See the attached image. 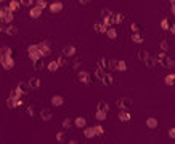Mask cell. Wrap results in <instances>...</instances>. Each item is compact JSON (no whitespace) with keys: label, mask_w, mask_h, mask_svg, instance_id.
<instances>
[{"label":"cell","mask_w":175,"mask_h":144,"mask_svg":"<svg viewBox=\"0 0 175 144\" xmlns=\"http://www.w3.org/2000/svg\"><path fill=\"white\" fill-rule=\"evenodd\" d=\"M97 119H98V120H105V119H106V112L97 111Z\"/></svg>","instance_id":"b9f144b4"},{"label":"cell","mask_w":175,"mask_h":144,"mask_svg":"<svg viewBox=\"0 0 175 144\" xmlns=\"http://www.w3.org/2000/svg\"><path fill=\"white\" fill-rule=\"evenodd\" d=\"M0 2H5V0H0Z\"/></svg>","instance_id":"680465c9"},{"label":"cell","mask_w":175,"mask_h":144,"mask_svg":"<svg viewBox=\"0 0 175 144\" xmlns=\"http://www.w3.org/2000/svg\"><path fill=\"white\" fill-rule=\"evenodd\" d=\"M79 80H81L82 83L89 85L90 83V74L87 71H81V72H79Z\"/></svg>","instance_id":"7c38bea8"},{"label":"cell","mask_w":175,"mask_h":144,"mask_svg":"<svg viewBox=\"0 0 175 144\" xmlns=\"http://www.w3.org/2000/svg\"><path fill=\"white\" fill-rule=\"evenodd\" d=\"M74 125L77 127V128H85V125H87V120L83 119V117H75V120H74Z\"/></svg>","instance_id":"2e32d148"},{"label":"cell","mask_w":175,"mask_h":144,"mask_svg":"<svg viewBox=\"0 0 175 144\" xmlns=\"http://www.w3.org/2000/svg\"><path fill=\"white\" fill-rule=\"evenodd\" d=\"M27 83H29V88H34V90H37V88L42 85V80L39 79V77H32V79L27 82Z\"/></svg>","instance_id":"4fadbf2b"},{"label":"cell","mask_w":175,"mask_h":144,"mask_svg":"<svg viewBox=\"0 0 175 144\" xmlns=\"http://www.w3.org/2000/svg\"><path fill=\"white\" fill-rule=\"evenodd\" d=\"M174 82H175V74H170V75L165 77V83H167V85H172Z\"/></svg>","instance_id":"8d00e7d4"},{"label":"cell","mask_w":175,"mask_h":144,"mask_svg":"<svg viewBox=\"0 0 175 144\" xmlns=\"http://www.w3.org/2000/svg\"><path fill=\"white\" fill-rule=\"evenodd\" d=\"M95 30H97V32H106V30H108V29H106V27L105 26H103V22H101V24H95Z\"/></svg>","instance_id":"d590c367"},{"label":"cell","mask_w":175,"mask_h":144,"mask_svg":"<svg viewBox=\"0 0 175 144\" xmlns=\"http://www.w3.org/2000/svg\"><path fill=\"white\" fill-rule=\"evenodd\" d=\"M145 64H146V66H148V67H154V66H156V64H157V61H156V59H154V58H153V56H151V54H149V58H148V59H146V61H145Z\"/></svg>","instance_id":"484cf974"},{"label":"cell","mask_w":175,"mask_h":144,"mask_svg":"<svg viewBox=\"0 0 175 144\" xmlns=\"http://www.w3.org/2000/svg\"><path fill=\"white\" fill-rule=\"evenodd\" d=\"M69 144H79V143L75 141V139H72V141H69Z\"/></svg>","instance_id":"6f0895ef"},{"label":"cell","mask_w":175,"mask_h":144,"mask_svg":"<svg viewBox=\"0 0 175 144\" xmlns=\"http://www.w3.org/2000/svg\"><path fill=\"white\" fill-rule=\"evenodd\" d=\"M130 119H132V114H130L129 111H121L119 112V120H121V122H129Z\"/></svg>","instance_id":"5bb4252c"},{"label":"cell","mask_w":175,"mask_h":144,"mask_svg":"<svg viewBox=\"0 0 175 144\" xmlns=\"http://www.w3.org/2000/svg\"><path fill=\"white\" fill-rule=\"evenodd\" d=\"M109 66H111V69H116V66H117V61H109Z\"/></svg>","instance_id":"681fc988"},{"label":"cell","mask_w":175,"mask_h":144,"mask_svg":"<svg viewBox=\"0 0 175 144\" xmlns=\"http://www.w3.org/2000/svg\"><path fill=\"white\" fill-rule=\"evenodd\" d=\"M169 136L172 139H175V128H170V130H169Z\"/></svg>","instance_id":"7dc6e473"},{"label":"cell","mask_w":175,"mask_h":144,"mask_svg":"<svg viewBox=\"0 0 175 144\" xmlns=\"http://www.w3.org/2000/svg\"><path fill=\"white\" fill-rule=\"evenodd\" d=\"M101 82L105 85H113L114 83V79H113V75H109V74H105V75H103V79H101Z\"/></svg>","instance_id":"d6986e66"},{"label":"cell","mask_w":175,"mask_h":144,"mask_svg":"<svg viewBox=\"0 0 175 144\" xmlns=\"http://www.w3.org/2000/svg\"><path fill=\"white\" fill-rule=\"evenodd\" d=\"M0 18H2V22H5V24H7V22H11V21H13V11H10L8 10V7H7V8H2V10H0Z\"/></svg>","instance_id":"3957f363"},{"label":"cell","mask_w":175,"mask_h":144,"mask_svg":"<svg viewBox=\"0 0 175 144\" xmlns=\"http://www.w3.org/2000/svg\"><path fill=\"white\" fill-rule=\"evenodd\" d=\"M146 125H148V128H157V119L149 117L148 120H146Z\"/></svg>","instance_id":"7402d4cb"},{"label":"cell","mask_w":175,"mask_h":144,"mask_svg":"<svg viewBox=\"0 0 175 144\" xmlns=\"http://www.w3.org/2000/svg\"><path fill=\"white\" fill-rule=\"evenodd\" d=\"M117 107L119 109H122V111H124V109H129L130 106H132V99H129V98H121V99H117Z\"/></svg>","instance_id":"5b68a950"},{"label":"cell","mask_w":175,"mask_h":144,"mask_svg":"<svg viewBox=\"0 0 175 144\" xmlns=\"http://www.w3.org/2000/svg\"><path fill=\"white\" fill-rule=\"evenodd\" d=\"M0 64H2V67L5 69V71H11V69L15 67V59L13 58H3V59H0Z\"/></svg>","instance_id":"277c9868"},{"label":"cell","mask_w":175,"mask_h":144,"mask_svg":"<svg viewBox=\"0 0 175 144\" xmlns=\"http://www.w3.org/2000/svg\"><path fill=\"white\" fill-rule=\"evenodd\" d=\"M103 75H105V71H103V69H100V67H98L97 69V72H95V77H97V79H103Z\"/></svg>","instance_id":"f35d334b"},{"label":"cell","mask_w":175,"mask_h":144,"mask_svg":"<svg viewBox=\"0 0 175 144\" xmlns=\"http://www.w3.org/2000/svg\"><path fill=\"white\" fill-rule=\"evenodd\" d=\"M98 111H101V112H106V114H108V111H109V106H108V103H106V101H100V103H98Z\"/></svg>","instance_id":"ffe728a7"},{"label":"cell","mask_w":175,"mask_h":144,"mask_svg":"<svg viewBox=\"0 0 175 144\" xmlns=\"http://www.w3.org/2000/svg\"><path fill=\"white\" fill-rule=\"evenodd\" d=\"M83 135H85L87 138H93V136H95V130H93V128H85V130H83Z\"/></svg>","instance_id":"f1b7e54d"},{"label":"cell","mask_w":175,"mask_h":144,"mask_svg":"<svg viewBox=\"0 0 175 144\" xmlns=\"http://www.w3.org/2000/svg\"><path fill=\"white\" fill-rule=\"evenodd\" d=\"M161 48H162V51H167V50L170 48V45L167 43V40H162L161 42Z\"/></svg>","instance_id":"60d3db41"},{"label":"cell","mask_w":175,"mask_h":144,"mask_svg":"<svg viewBox=\"0 0 175 144\" xmlns=\"http://www.w3.org/2000/svg\"><path fill=\"white\" fill-rule=\"evenodd\" d=\"M98 67L103 69V71L108 67V59H106L105 56H100V59H98Z\"/></svg>","instance_id":"44dd1931"},{"label":"cell","mask_w":175,"mask_h":144,"mask_svg":"<svg viewBox=\"0 0 175 144\" xmlns=\"http://www.w3.org/2000/svg\"><path fill=\"white\" fill-rule=\"evenodd\" d=\"M48 8H50V11L51 13H59V11L63 10V3L61 2H51V3H48Z\"/></svg>","instance_id":"52a82bcc"},{"label":"cell","mask_w":175,"mask_h":144,"mask_svg":"<svg viewBox=\"0 0 175 144\" xmlns=\"http://www.w3.org/2000/svg\"><path fill=\"white\" fill-rule=\"evenodd\" d=\"M93 130H95V135H103V133H105V128L100 127V125H98V127H95Z\"/></svg>","instance_id":"7bdbcfd3"},{"label":"cell","mask_w":175,"mask_h":144,"mask_svg":"<svg viewBox=\"0 0 175 144\" xmlns=\"http://www.w3.org/2000/svg\"><path fill=\"white\" fill-rule=\"evenodd\" d=\"M35 7H39V8H45V7H48V3L45 2V0H35Z\"/></svg>","instance_id":"d6a6232c"},{"label":"cell","mask_w":175,"mask_h":144,"mask_svg":"<svg viewBox=\"0 0 175 144\" xmlns=\"http://www.w3.org/2000/svg\"><path fill=\"white\" fill-rule=\"evenodd\" d=\"M19 104H21V101H19V99H15V98H8V101H7V106H8L10 109L18 107Z\"/></svg>","instance_id":"e0dca14e"},{"label":"cell","mask_w":175,"mask_h":144,"mask_svg":"<svg viewBox=\"0 0 175 144\" xmlns=\"http://www.w3.org/2000/svg\"><path fill=\"white\" fill-rule=\"evenodd\" d=\"M56 63H58V66H61V64H64V63H66V56H64V54H61V56L58 58Z\"/></svg>","instance_id":"bcb514c9"},{"label":"cell","mask_w":175,"mask_h":144,"mask_svg":"<svg viewBox=\"0 0 175 144\" xmlns=\"http://www.w3.org/2000/svg\"><path fill=\"white\" fill-rule=\"evenodd\" d=\"M40 117H42V120L48 122V120L53 119V112H51L50 109H42V111H40Z\"/></svg>","instance_id":"8fae6325"},{"label":"cell","mask_w":175,"mask_h":144,"mask_svg":"<svg viewBox=\"0 0 175 144\" xmlns=\"http://www.w3.org/2000/svg\"><path fill=\"white\" fill-rule=\"evenodd\" d=\"M75 53H77V48H75L74 45H66L64 48H63V54H64L66 58H71V56H74Z\"/></svg>","instance_id":"8992f818"},{"label":"cell","mask_w":175,"mask_h":144,"mask_svg":"<svg viewBox=\"0 0 175 144\" xmlns=\"http://www.w3.org/2000/svg\"><path fill=\"white\" fill-rule=\"evenodd\" d=\"M106 35H108L109 38H116V37H117V30L113 29V27H109V29L106 30Z\"/></svg>","instance_id":"4316f807"},{"label":"cell","mask_w":175,"mask_h":144,"mask_svg":"<svg viewBox=\"0 0 175 144\" xmlns=\"http://www.w3.org/2000/svg\"><path fill=\"white\" fill-rule=\"evenodd\" d=\"M27 114H29V115H34V109H32V107H31V106H29V107H27Z\"/></svg>","instance_id":"f907efd6"},{"label":"cell","mask_w":175,"mask_h":144,"mask_svg":"<svg viewBox=\"0 0 175 144\" xmlns=\"http://www.w3.org/2000/svg\"><path fill=\"white\" fill-rule=\"evenodd\" d=\"M56 141H58V143H63V141H64V131H58Z\"/></svg>","instance_id":"ab89813d"},{"label":"cell","mask_w":175,"mask_h":144,"mask_svg":"<svg viewBox=\"0 0 175 144\" xmlns=\"http://www.w3.org/2000/svg\"><path fill=\"white\" fill-rule=\"evenodd\" d=\"M18 90L24 95V93H27V90H29V83H26V82H21V83L18 85Z\"/></svg>","instance_id":"cb8c5ba5"},{"label":"cell","mask_w":175,"mask_h":144,"mask_svg":"<svg viewBox=\"0 0 175 144\" xmlns=\"http://www.w3.org/2000/svg\"><path fill=\"white\" fill-rule=\"evenodd\" d=\"M71 125H72V122H71L69 119H64V120H63V128H69Z\"/></svg>","instance_id":"f6af8a7d"},{"label":"cell","mask_w":175,"mask_h":144,"mask_svg":"<svg viewBox=\"0 0 175 144\" xmlns=\"http://www.w3.org/2000/svg\"><path fill=\"white\" fill-rule=\"evenodd\" d=\"M169 30H170L172 34H175V24H172V26H170V29H169Z\"/></svg>","instance_id":"f5cc1de1"},{"label":"cell","mask_w":175,"mask_h":144,"mask_svg":"<svg viewBox=\"0 0 175 144\" xmlns=\"http://www.w3.org/2000/svg\"><path fill=\"white\" fill-rule=\"evenodd\" d=\"M63 104H64V98H63L61 95H55L53 98H51V106L59 107V106H63Z\"/></svg>","instance_id":"9c48e42d"},{"label":"cell","mask_w":175,"mask_h":144,"mask_svg":"<svg viewBox=\"0 0 175 144\" xmlns=\"http://www.w3.org/2000/svg\"><path fill=\"white\" fill-rule=\"evenodd\" d=\"M170 11H172V14H175V7H170Z\"/></svg>","instance_id":"9f6ffc18"},{"label":"cell","mask_w":175,"mask_h":144,"mask_svg":"<svg viewBox=\"0 0 175 144\" xmlns=\"http://www.w3.org/2000/svg\"><path fill=\"white\" fill-rule=\"evenodd\" d=\"M161 27H162V29H164V30H169V29H170V24H169V21H167L165 18L162 19V21H161Z\"/></svg>","instance_id":"74e56055"},{"label":"cell","mask_w":175,"mask_h":144,"mask_svg":"<svg viewBox=\"0 0 175 144\" xmlns=\"http://www.w3.org/2000/svg\"><path fill=\"white\" fill-rule=\"evenodd\" d=\"M156 61H157V64L164 66V67H172V66H174V61L170 59L169 56H167L165 51H161V53H159L157 58H156Z\"/></svg>","instance_id":"6da1fadb"},{"label":"cell","mask_w":175,"mask_h":144,"mask_svg":"<svg viewBox=\"0 0 175 144\" xmlns=\"http://www.w3.org/2000/svg\"><path fill=\"white\" fill-rule=\"evenodd\" d=\"M132 40L135 42V43H141V42H143V35H140V34H133Z\"/></svg>","instance_id":"836d02e7"},{"label":"cell","mask_w":175,"mask_h":144,"mask_svg":"<svg viewBox=\"0 0 175 144\" xmlns=\"http://www.w3.org/2000/svg\"><path fill=\"white\" fill-rule=\"evenodd\" d=\"M79 66H81V63H79V61H77V63H74V69H79Z\"/></svg>","instance_id":"db71d44e"},{"label":"cell","mask_w":175,"mask_h":144,"mask_svg":"<svg viewBox=\"0 0 175 144\" xmlns=\"http://www.w3.org/2000/svg\"><path fill=\"white\" fill-rule=\"evenodd\" d=\"M101 16H103V19H108V18L113 16V13H111V10L105 8V10H101Z\"/></svg>","instance_id":"4dcf8cb0"},{"label":"cell","mask_w":175,"mask_h":144,"mask_svg":"<svg viewBox=\"0 0 175 144\" xmlns=\"http://www.w3.org/2000/svg\"><path fill=\"white\" fill-rule=\"evenodd\" d=\"M37 46H39V50H40V53H42V58L48 56V54L51 53V43L48 40H43V42H40V43H37Z\"/></svg>","instance_id":"7a4b0ae2"},{"label":"cell","mask_w":175,"mask_h":144,"mask_svg":"<svg viewBox=\"0 0 175 144\" xmlns=\"http://www.w3.org/2000/svg\"><path fill=\"white\" fill-rule=\"evenodd\" d=\"M58 67H59V66H58V63H56V61H51V63L48 64V71H50V72H55V71H58Z\"/></svg>","instance_id":"f546056e"},{"label":"cell","mask_w":175,"mask_h":144,"mask_svg":"<svg viewBox=\"0 0 175 144\" xmlns=\"http://www.w3.org/2000/svg\"><path fill=\"white\" fill-rule=\"evenodd\" d=\"M125 14L124 13H113V24H121L124 21Z\"/></svg>","instance_id":"9a60e30c"},{"label":"cell","mask_w":175,"mask_h":144,"mask_svg":"<svg viewBox=\"0 0 175 144\" xmlns=\"http://www.w3.org/2000/svg\"><path fill=\"white\" fill-rule=\"evenodd\" d=\"M89 2H90V0H79V3H81V5H87Z\"/></svg>","instance_id":"816d5d0a"},{"label":"cell","mask_w":175,"mask_h":144,"mask_svg":"<svg viewBox=\"0 0 175 144\" xmlns=\"http://www.w3.org/2000/svg\"><path fill=\"white\" fill-rule=\"evenodd\" d=\"M130 29H132L133 34H138V30H140V24H138V22H132V24H130Z\"/></svg>","instance_id":"e575fe53"},{"label":"cell","mask_w":175,"mask_h":144,"mask_svg":"<svg viewBox=\"0 0 175 144\" xmlns=\"http://www.w3.org/2000/svg\"><path fill=\"white\" fill-rule=\"evenodd\" d=\"M7 30V24L5 22H0V32H5Z\"/></svg>","instance_id":"c3c4849f"},{"label":"cell","mask_w":175,"mask_h":144,"mask_svg":"<svg viewBox=\"0 0 175 144\" xmlns=\"http://www.w3.org/2000/svg\"><path fill=\"white\" fill-rule=\"evenodd\" d=\"M5 34H8V35H16V34H18V27L16 26H7Z\"/></svg>","instance_id":"603a6c76"},{"label":"cell","mask_w":175,"mask_h":144,"mask_svg":"<svg viewBox=\"0 0 175 144\" xmlns=\"http://www.w3.org/2000/svg\"><path fill=\"white\" fill-rule=\"evenodd\" d=\"M21 95H23V93H21V91H19V90H18V88H15V90H13V91H11L10 98H15V99H19V98H21Z\"/></svg>","instance_id":"83f0119b"},{"label":"cell","mask_w":175,"mask_h":144,"mask_svg":"<svg viewBox=\"0 0 175 144\" xmlns=\"http://www.w3.org/2000/svg\"><path fill=\"white\" fill-rule=\"evenodd\" d=\"M29 16H31V18H34V19L40 18V16H42V8H39V7H31V10H29Z\"/></svg>","instance_id":"30bf717a"},{"label":"cell","mask_w":175,"mask_h":144,"mask_svg":"<svg viewBox=\"0 0 175 144\" xmlns=\"http://www.w3.org/2000/svg\"><path fill=\"white\" fill-rule=\"evenodd\" d=\"M19 3L26 5V7H31V5H34V0H19Z\"/></svg>","instance_id":"ee69618b"},{"label":"cell","mask_w":175,"mask_h":144,"mask_svg":"<svg viewBox=\"0 0 175 144\" xmlns=\"http://www.w3.org/2000/svg\"><path fill=\"white\" fill-rule=\"evenodd\" d=\"M170 2V7H175V0H169Z\"/></svg>","instance_id":"11a10c76"},{"label":"cell","mask_w":175,"mask_h":144,"mask_svg":"<svg viewBox=\"0 0 175 144\" xmlns=\"http://www.w3.org/2000/svg\"><path fill=\"white\" fill-rule=\"evenodd\" d=\"M138 58H140V61H143V63H145V61L149 58V53L146 51V50H141V51L138 53Z\"/></svg>","instance_id":"d4e9b609"},{"label":"cell","mask_w":175,"mask_h":144,"mask_svg":"<svg viewBox=\"0 0 175 144\" xmlns=\"http://www.w3.org/2000/svg\"><path fill=\"white\" fill-rule=\"evenodd\" d=\"M19 7H21V3H19L18 0H11V2H10V5H8V10L15 13V11H18Z\"/></svg>","instance_id":"ac0fdd59"},{"label":"cell","mask_w":175,"mask_h":144,"mask_svg":"<svg viewBox=\"0 0 175 144\" xmlns=\"http://www.w3.org/2000/svg\"><path fill=\"white\" fill-rule=\"evenodd\" d=\"M116 69H117V71H122V72H124L125 69H127V66H125V61H117V66H116Z\"/></svg>","instance_id":"1f68e13d"},{"label":"cell","mask_w":175,"mask_h":144,"mask_svg":"<svg viewBox=\"0 0 175 144\" xmlns=\"http://www.w3.org/2000/svg\"><path fill=\"white\" fill-rule=\"evenodd\" d=\"M11 54H13V50H11L10 46H0V59H3V58H10Z\"/></svg>","instance_id":"ba28073f"}]
</instances>
